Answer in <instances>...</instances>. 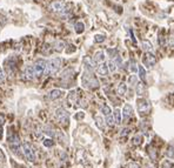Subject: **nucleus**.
Returning <instances> with one entry per match:
<instances>
[{"label": "nucleus", "instance_id": "obj_1", "mask_svg": "<svg viewBox=\"0 0 174 168\" xmlns=\"http://www.w3.org/2000/svg\"><path fill=\"white\" fill-rule=\"evenodd\" d=\"M61 67V59L60 58H53L51 60L46 62V67H45V75H55L59 72Z\"/></svg>", "mask_w": 174, "mask_h": 168}, {"label": "nucleus", "instance_id": "obj_2", "mask_svg": "<svg viewBox=\"0 0 174 168\" xmlns=\"http://www.w3.org/2000/svg\"><path fill=\"white\" fill-rule=\"evenodd\" d=\"M82 85L86 88H97L99 87V81L95 78V75H93V72L85 71L82 75Z\"/></svg>", "mask_w": 174, "mask_h": 168}, {"label": "nucleus", "instance_id": "obj_3", "mask_svg": "<svg viewBox=\"0 0 174 168\" xmlns=\"http://www.w3.org/2000/svg\"><path fill=\"white\" fill-rule=\"evenodd\" d=\"M21 150H22V154L25 155V158H26L28 161H31V162L35 161L37 156H35V152H34L33 147L31 146V143L24 141L22 145H21Z\"/></svg>", "mask_w": 174, "mask_h": 168}, {"label": "nucleus", "instance_id": "obj_4", "mask_svg": "<svg viewBox=\"0 0 174 168\" xmlns=\"http://www.w3.org/2000/svg\"><path fill=\"white\" fill-rule=\"evenodd\" d=\"M46 62L44 59H38V60L34 62L33 65V71L34 74H35V78H39L41 76L44 72H45V67H46Z\"/></svg>", "mask_w": 174, "mask_h": 168}, {"label": "nucleus", "instance_id": "obj_5", "mask_svg": "<svg viewBox=\"0 0 174 168\" xmlns=\"http://www.w3.org/2000/svg\"><path fill=\"white\" fill-rule=\"evenodd\" d=\"M136 104H138V112H139V114H140L141 116L146 115L148 112H149L151 105H149V102H148L146 99H138Z\"/></svg>", "mask_w": 174, "mask_h": 168}, {"label": "nucleus", "instance_id": "obj_6", "mask_svg": "<svg viewBox=\"0 0 174 168\" xmlns=\"http://www.w3.org/2000/svg\"><path fill=\"white\" fill-rule=\"evenodd\" d=\"M55 118H57V120L59 121L60 123H62V125H67V123H68V119H69L67 111L64 109V108H58V109H57V112H55Z\"/></svg>", "mask_w": 174, "mask_h": 168}, {"label": "nucleus", "instance_id": "obj_7", "mask_svg": "<svg viewBox=\"0 0 174 168\" xmlns=\"http://www.w3.org/2000/svg\"><path fill=\"white\" fill-rule=\"evenodd\" d=\"M142 62H144V65L146 66V68H152L155 65V62H156V58H155V55L154 53H146L145 54V57L142 58Z\"/></svg>", "mask_w": 174, "mask_h": 168}, {"label": "nucleus", "instance_id": "obj_8", "mask_svg": "<svg viewBox=\"0 0 174 168\" xmlns=\"http://www.w3.org/2000/svg\"><path fill=\"white\" fill-rule=\"evenodd\" d=\"M49 8L53 11V12H58V13H62L65 10H66V4L64 1H60V0H57V1H53L51 5H49Z\"/></svg>", "mask_w": 174, "mask_h": 168}, {"label": "nucleus", "instance_id": "obj_9", "mask_svg": "<svg viewBox=\"0 0 174 168\" xmlns=\"http://www.w3.org/2000/svg\"><path fill=\"white\" fill-rule=\"evenodd\" d=\"M97 72H98V74L101 75V76H107L108 73H109L107 64H105V62L99 64V65H98V68H97Z\"/></svg>", "mask_w": 174, "mask_h": 168}, {"label": "nucleus", "instance_id": "obj_10", "mask_svg": "<svg viewBox=\"0 0 174 168\" xmlns=\"http://www.w3.org/2000/svg\"><path fill=\"white\" fill-rule=\"evenodd\" d=\"M94 65L95 64H94V61L92 59H89L88 57L84 58V67H85V71H87V72H93Z\"/></svg>", "mask_w": 174, "mask_h": 168}, {"label": "nucleus", "instance_id": "obj_11", "mask_svg": "<svg viewBox=\"0 0 174 168\" xmlns=\"http://www.w3.org/2000/svg\"><path fill=\"white\" fill-rule=\"evenodd\" d=\"M93 61H94V64H97V65L102 64V62L105 61V53H104V51H98V52H95Z\"/></svg>", "mask_w": 174, "mask_h": 168}, {"label": "nucleus", "instance_id": "obj_12", "mask_svg": "<svg viewBox=\"0 0 174 168\" xmlns=\"http://www.w3.org/2000/svg\"><path fill=\"white\" fill-rule=\"evenodd\" d=\"M141 46H142V49H144L146 53H153L154 52L153 45H152V42L149 40H142Z\"/></svg>", "mask_w": 174, "mask_h": 168}, {"label": "nucleus", "instance_id": "obj_13", "mask_svg": "<svg viewBox=\"0 0 174 168\" xmlns=\"http://www.w3.org/2000/svg\"><path fill=\"white\" fill-rule=\"evenodd\" d=\"M24 75H25V78L28 79V80H33L34 78H35V74H34V71H33V66H28V67H26Z\"/></svg>", "mask_w": 174, "mask_h": 168}, {"label": "nucleus", "instance_id": "obj_14", "mask_svg": "<svg viewBox=\"0 0 174 168\" xmlns=\"http://www.w3.org/2000/svg\"><path fill=\"white\" fill-rule=\"evenodd\" d=\"M133 114V108H132V106L131 105H125V107H124V109H122V115L127 119V118H129L131 115Z\"/></svg>", "mask_w": 174, "mask_h": 168}, {"label": "nucleus", "instance_id": "obj_15", "mask_svg": "<svg viewBox=\"0 0 174 168\" xmlns=\"http://www.w3.org/2000/svg\"><path fill=\"white\" fill-rule=\"evenodd\" d=\"M61 96H62V91H61V89H53V91L49 93V99H51V100L59 99Z\"/></svg>", "mask_w": 174, "mask_h": 168}, {"label": "nucleus", "instance_id": "obj_16", "mask_svg": "<svg viewBox=\"0 0 174 168\" xmlns=\"http://www.w3.org/2000/svg\"><path fill=\"white\" fill-rule=\"evenodd\" d=\"M126 92H127V85L125 82H120L119 86H118V94L124 96V95L126 94Z\"/></svg>", "mask_w": 174, "mask_h": 168}, {"label": "nucleus", "instance_id": "obj_17", "mask_svg": "<svg viewBox=\"0 0 174 168\" xmlns=\"http://www.w3.org/2000/svg\"><path fill=\"white\" fill-rule=\"evenodd\" d=\"M74 29H75V32H77L78 34L82 33V32L85 31V25H84V22H81V21L75 22V25H74Z\"/></svg>", "mask_w": 174, "mask_h": 168}, {"label": "nucleus", "instance_id": "obj_18", "mask_svg": "<svg viewBox=\"0 0 174 168\" xmlns=\"http://www.w3.org/2000/svg\"><path fill=\"white\" fill-rule=\"evenodd\" d=\"M113 118H114V121H115V123H121V112H120V109H114V112H113Z\"/></svg>", "mask_w": 174, "mask_h": 168}, {"label": "nucleus", "instance_id": "obj_19", "mask_svg": "<svg viewBox=\"0 0 174 168\" xmlns=\"http://www.w3.org/2000/svg\"><path fill=\"white\" fill-rule=\"evenodd\" d=\"M135 89H136V94L138 95H142L145 93V85L142 82H138L135 85Z\"/></svg>", "mask_w": 174, "mask_h": 168}, {"label": "nucleus", "instance_id": "obj_20", "mask_svg": "<svg viewBox=\"0 0 174 168\" xmlns=\"http://www.w3.org/2000/svg\"><path fill=\"white\" fill-rule=\"evenodd\" d=\"M67 100L68 102L72 105V104H75V101H77V92L75 91H72V92H69V94L67 96Z\"/></svg>", "mask_w": 174, "mask_h": 168}, {"label": "nucleus", "instance_id": "obj_21", "mask_svg": "<svg viewBox=\"0 0 174 168\" xmlns=\"http://www.w3.org/2000/svg\"><path fill=\"white\" fill-rule=\"evenodd\" d=\"M101 113L105 115V116H108V115L112 114V109H111V107L107 106V105H102V106H101Z\"/></svg>", "mask_w": 174, "mask_h": 168}, {"label": "nucleus", "instance_id": "obj_22", "mask_svg": "<svg viewBox=\"0 0 174 168\" xmlns=\"http://www.w3.org/2000/svg\"><path fill=\"white\" fill-rule=\"evenodd\" d=\"M138 72H139V78L141 79V81L145 82V81H146V72H145V68L142 67V66H139Z\"/></svg>", "mask_w": 174, "mask_h": 168}, {"label": "nucleus", "instance_id": "obj_23", "mask_svg": "<svg viewBox=\"0 0 174 168\" xmlns=\"http://www.w3.org/2000/svg\"><path fill=\"white\" fill-rule=\"evenodd\" d=\"M94 120H95V123H97V126L100 128V129H104V119L101 118L100 115H97L95 118H94Z\"/></svg>", "mask_w": 174, "mask_h": 168}, {"label": "nucleus", "instance_id": "obj_24", "mask_svg": "<svg viewBox=\"0 0 174 168\" xmlns=\"http://www.w3.org/2000/svg\"><path fill=\"white\" fill-rule=\"evenodd\" d=\"M107 66H108V69H109V72H115V71H117V68H118V66H117V64L114 62L113 59H111V60L108 61Z\"/></svg>", "mask_w": 174, "mask_h": 168}, {"label": "nucleus", "instance_id": "obj_25", "mask_svg": "<svg viewBox=\"0 0 174 168\" xmlns=\"http://www.w3.org/2000/svg\"><path fill=\"white\" fill-rule=\"evenodd\" d=\"M138 68H139V67H138L136 62H135V61L132 59V60L129 61V69H131L133 73H136V72H138Z\"/></svg>", "mask_w": 174, "mask_h": 168}, {"label": "nucleus", "instance_id": "obj_26", "mask_svg": "<svg viewBox=\"0 0 174 168\" xmlns=\"http://www.w3.org/2000/svg\"><path fill=\"white\" fill-rule=\"evenodd\" d=\"M106 123H107L109 127H113L114 123H115V121H114V118L113 115H108V116H106Z\"/></svg>", "mask_w": 174, "mask_h": 168}, {"label": "nucleus", "instance_id": "obj_27", "mask_svg": "<svg viewBox=\"0 0 174 168\" xmlns=\"http://www.w3.org/2000/svg\"><path fill=\"white\" fill-rule=\"evenodd\" d=\"M141 142H142V136L141 135H135L133 138V145L139 146V145H141Z\"/></svg>", "mask_w": 174, "mask_h": 168}, {"label": "nucleus", "instance_id": "obj_28", "mask_svg": "<svg viewBox=\"0 0 174 168\" xmlns=\"http://www.w3.org/2000/svg\"><path fill=\"white\" fill-rule=\"evenodd\" d=\"M64 47H65V42H64V41H58V42L55 44V51H58V52L62 51Z\"/></svg>", "mask_w": 174, "mask_h": 168}, {"label": "nucleus", "instance_id": "obj_29", "mask_svg": "<svg viewBox=\"0 0 174 168\" xmlns=\"http://www.w3.org/2000/svg\"><path fill=\"white\" fill-rule=\"evenodd\" d=\"M168 45L171 48H174V32H172L168 37Z\"/></svg>", "mask_w": 174, "mask_h": 168}, {"label": "nucleus", "instance_id": "obj_30", "mask_svg": "<svg viewBox=\"0 0 174 168\" xmlns=\"http://www.w3.org/2000/svg\"><path fill=\"white\" fill-rule=\"evenodd\" d=\"M161 168H173V163L168 160H165L161 163Z\"/></svg>", "mask_w": 174, "mask_h": 168}, {"label": "nucleus", "instance_id": "obj_31", "mask_svg": "<svg viewBox=\"0 0 174 168\" xmlns=\"http://www.w3.org/2000/svg\"><path fill=\"white\" fill-rule=\"evenodd\" d=\"M129 84L132 85V86H135L136 84H138V78H136V75H132V76H129Z\"/></svg>", "mask_w": 174, "mask_h": 168}, {"label": "nucleus", "instance_id": "obj_32", "mask_svg": "<svg viewBox=\"0 0 174 168\" xmlns=\"http://www.w3.org/2000/svg\"><path fill=\"white\" fill-rule=\"evenodd\" d=\"M104 40H105V35H102V34H97L95 38H94L95 42H102Z\"/></svg>", "mask_w": 174, "mask_h": 168}, {"label": "nucleus", "instance_id": "obj_33", "mask_svg": "<svg viewBox=\"0 0 174 168\" xmlns=\"http://www.w3.org/2000/svg\"><path fill=\"white\" fill-rule=\"evenodd\" d=\"M44 145L46 146V147H52L54 145V142H53V140H51V139H46L45 141H44Z\"/></svg>", "mask_w": 174, "mask_h": 168}, {"label": "nucleus", "instance_id": "obj_34", "mask_svg": "<svg viewBox=\"0 0 174 168\" xmlns=\"http://www.w3.org/2000/svg\"><path fill=\"white\" fill-rule=\"evenodd\" d=\"M167 155H168V156H174V146H173V145H171V146L168 147Z\"/></svg>", "mask_w": 174, "mask_h": 168}, {"label": "nucleus", "instance_id": "obj_35", "mask_svg": "<svg viewBox=\"0 0 174 168\" xmlns=\"http://www.w3.org/2000/svg\"><path fill=\"white\" fill-rule=\"evenodd\" d=\"M4 81H5V74L2 72V69L0 68V84H4Z\"/></svg>", "mask_w": 174, "mask_h": 168}, {"label": "nucleus", "instance_id": "obj_36", "mask_svg": "<svg viewBox=\"0 0 174 168\" xmlns=\"http://www.w3.org/2000/svg\"><path fill=\"white\" fill-rule=\"evenodd\" d=\"M128 168H140L139 167V165H138V163H129V165H128Z\"/></svg>", "mask_w": 174, "mask_h": 168}, {"label": "nucleus", "instance_id": "obj_37", "mask_svg": "<svg viewBox=\"0 0 174 168\" xmlns=\"http://www.w3.org/2000/svg\"><path fill=\"white\" fill-rule=\"evenodd\" d=\"M122 132H124V133H121V135H126V134H128V132H129V131H128V129H124Z\"/></svg>", "mask_w": 174, "mask_h": 168}, {"label": "nucleus", "instance_id": "obj_38", "mask_svg": "<svg viewBox=\"0 0 174 168\" xmlns=\"http://www.w3.org/2000/svg\"><path fill=\"white\" fill-rule=\"evenodd\" d=\"M82 116H84V113H81V114H78L77 116H75V118H77V119H81Z\"/></svg>", "mask_w": 174, "mask_h": 168}, {"label": "nucleus", "instance_id": "obj_39", "mask_svg": "<svg viewBox=\"0 0 174 168\" xmlns=\"http://www.w3.org/2000/svg\"><path fill=\"white\" fill-rule=\"evenodd\" d=\"M2 123H4V118H2V116H0V126H1Z\"/></svg>", "mask_w": 174, "mask_h": 168}]
</instances>
